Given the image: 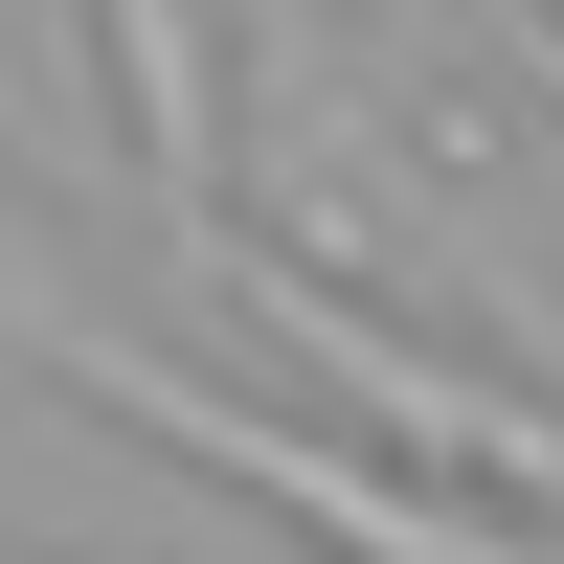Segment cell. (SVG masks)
<instances>
[{"label": "cell", "mask_w": 564, "mask_h": 564, "mask_svg": "<svg viewBox=\"0 0 564 564\" xmlns=\"http://www.w3.org/2000/svg\"><path fill=\"white\" fill-rule=\"evenodd\" d=\"M181 271H204V294L249 316L271 361H316V384H339V406H384V430L430 452V475H475V497H520V520L564 542V406H520V384H475V361H430V339H406V316H361L339 271L294 249V226H204V249H181Z\"/></svg>", "instance_id": "cell-1"}, {"label": "cell", "mask_w": 564, "mask_h": 564, "mask_svg": "<svg viewBox=\"0 0 564 564\" xmlns=\"http://www.w3.org/2000/svg\"><path fill=\"white\" fill-rule=\"evenodd\" d=\"M113 90H135V181L204 249L226 226V90H204V0H113Z\"/></svg>", "instance_id": "cell-3"}, {"label": "cell", "mask_w": 564, "mask_h": 564, "mask_svg": "<svg viewBox=\"0 0 564 564\" xmlns=\"http://www.w3.org/2000/svg\"><path fill=\"white\" fill-rule=\"evenodd\" d=\"M542 23H564V0H542Z\"/></svg>", "instance_id": "cell-4"}, {"label": "cell", "mask_w": 564, "mask_h": 564, "mask_svg": "<svg viewBox=\"0 0 564 564\" xmlns=\"http://www.w3.org/2000/svg\"><path fill=\"white\" fill-rule=\"evenodd\" d=\"M45 361H68L90 406H135L159 452H204V475H249L271 520H316L339 564H564L542 520H452L430 475H384V452H339V430H271V406H204L159 339H90V316H45Z\"/></svg>", "instance_id": "cell-2"}]
</instances>
